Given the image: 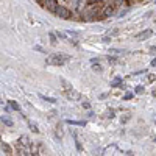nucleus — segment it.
<instances>
[{
	"label": "nucleus",
	"instance_id": "1",
	"mask_svg": "<svg viewBox=\"0 0 156 156\" xmlns=\"http://www.w3.org/2000/svg\"><path fill=\"white\" fill-rule=\"evenodd\" d=\"M70 59V56H66V55H61V53H55L47 58V64H50V66H64L67 61Z\"/></svg>",
	"mask_w": 156,
	"mask_h": 156
},
{
	"label": "nucleus",
	"instance_id": "2",
	"mask_svg": "<svg viewBox=\"0 0 156 156\" xmlns=\"http://www.w3.org/2000/svg\"><path fill=\"white\" fill-rule=\"evenodd\" d=\"M55 16L59 17V19H64V20H69L72 17V12H70L69 8H66L64 5H58V8L55 11Z\"/></svg>",
	"mask_w": 156,
	"mask_h": 156
},
{
	"label": "nucleus",
	"instance_id": "3",
	"mask_svg": "<svg viewBox=\"0 0 156 156\" xmlns=\"http://www.w3.org/2000/svg\"><path fill=\"white\" fill-rule=\"evenodd\" d=\"M58 5H59V3L56 2V0H44V2H42V6H44L47 11L53 12V14H55V11H56Z\"/></svg>",
	"mask_w": 156,
	"mask_h": 156
},
{
	"label": "nucleus",
	"instance_id": "4",
	"mask_svg": "<svg viewBox=\"0 0 156 156\" xmlns=\"http://www.w3.org/2000/svg\"><path fill=\"white\" fill-rule=\"evenodd\" d=\"M151 34H153V31H151V30H144V31H140V33H137V34H136V39H137V41H144V39L150 37Z\"/></svg>",
	"mask_w": 156,
	"mask_h": 156
},
{
	"label": "nucleus",
	"instance_id": "5",
	"mask_svg": "<svg viewBox=\"0 0 156 156\" xmlns=\"http://www.w3.org/2000/svg\"><path fill=\"white\" fill-rule=\"evenodd\" d=\"M66 95H67V98H69V100H78V98H80V94H78V92H75L73 89H70V90H66Z\"/></svg>",
	"mask_w": 156,
	"mask_h": 156
},
{
	"label": "nucleus",
	"instance_id": "6",
	"mask_svg": "<svg viewBox=\"0 0 156 156\" xmlns=\"http://www.w3.org/2000/svg\"><path fill=\"white\" fill-rule=\"evenodd\" d=\"M0 120H2V123L5 126H12V125H14L12 119H11V117H8V115H2V117H0Z\"/></svg>",
	"mask_w": 156,
	"mask_h": 156
},
{
	"label": "nucleus",
	"instance_id": "7",
	"mask_svg": "<svg viewBox=\"0 0 156 156\" xmlns=\"http://www.w3.org/2000/svg\"><path fill=\"white\" fill-rule=\"evenodd\" d=\"M66 122H67L69 125H73V126H84V125H86L84 120H72V119H67Z\"/></svg>",
	"mask_w": 156,
	"mask_h": 156
},
{
	"label": "nucleus",
	"instance_id": "8",
	"mask_svg": "<svg viewBox=\"0 0 156 156\" xmlns=\"http://www.w3.org/2000/svg\"><path fill=\"white\" fill-rule=\"evenodd\" d=\"M114 151H117V145H109V147H106L105 150H103V154H114Z\"/></svg>",
	"mask_w": 156,
	"mask_h": 156
},
{
	"label": "nucleus",
	"instance_id": "9",
	"mask_svg": "<svg viewBox=\"0 0 156 156\" xmlns=\"http://www.w3.org/2000/svg\"><path fill=\"white\" fill-rule=\"evenodd\" d=\"M48 36H50V42L53 44V45H56V44H58V39H59L58 34H56V33H48Z\"/></svg>",
	"mask_w": 156,
	"mask_h": 156
},
{
	"label": "nucleus",
	"instance_id": "10",
	"mask_svg": "<svg viewBox=\"0 0 156 156\" xmlns=\"http://www.w3.org/2000/svg\"><path fill=\"white\" fill-rule=\"evenodd\" d=\"M122 84V76H115V80L111 81V86L112 87H117V86H120Z\"/></svg>",
	"mask_w": 156,
	"mask_h": 156
},
{
	"label": "nucleus",
	"instance_id": "11",
	"mask_svg": "<svg viewBox=\"0 0 156 156\" xmlns=\"http://www.w3.org/2000/svg\"><path fill=\"white\" fill-rule=\"evenodd\" d=\"M8 103H9V106L12 108V111H20V106H19V103H17V101L11 100V101H8Z\"/></svg>",
	"mask_w": 156,
	"mask_h": 156
},
{
	"label": "nucleus",
	"instance_id": "12",
	"mask_svg": "<svg viewBox=\"0 0 156 156\" xmlns=\"http://www.w3.org/2000/svg\"><path fill=\"white\" fill-rule=\"evenodd\" d=\"M41 98H42V100H45V101H48V103H56V98H53V97H47V95H41Z\"/></svg>",
	"mask_w": 156,
	"mask_h": 156
},
{
	"label": "nucleus",
	"instance_id": "13",
	"mask_svg": "<svg viewBox=\"0 0 156 156\" xmlns=\"http://www.w3.org/2000/svg\"><path fill=\"white\" fill-rule=\"evenodd\" d=\"M2 150L6 153V154H11V147L8 144H2Z\"/></svg>",
	"mask_w": 156,
	"mask_h": 156
},
{
	"label": "nucleus",
	"instance_id": "14",
	"mask_svg": "<svg viewBox=\"0 0 156 156\" xmlns=\"http://www.w3.org/2000/svg\"><path fill=\"white\" fill-rule=\"evenodd\" d=\"M28 126H30V129H31V131H34V133H37V131H39V129H37V126H36L33 122H30V120H28Z\"/></svg>",
	"mask_w": 156,
	"mask_h": 156
},
{
	"label": "nucleus",
	"instance_id": "15",
	"mask_svg": "<svg viewBox=\"0 0 156 156\" xmlns=\"http://www.w3.org/2000/svg\"><path fill=\"white\" fill-rule=\"evenodd\" d=\"M134 92H136V94H142V92H144V86H137V87H134Z\"/></svg>",
	"mask_w": 156,
	"mask_h": 156
},
{
	"label": "nucleus",
	"instance_id": "16",
	"mask_svg": "<svg viewBox=\"0 0 156 156\" xmlns=\"http://www.w3.org/2000/svg\"><path fill=\"white\" fill-rule=\"evenodd\" d=\"M81 106H83L84 109H90V103H89V101H83Z\"/></svg>",
	"mask_w": 156,
	"mask_h": 156
},
{
	"label": "nucleus",
	"instance_id": "17",
	"mask_svg": "<svg viewBox=\"0 0 156 156\" xmlns=\"http://www.w3.org/2000/svg\"><path fill=\"white\" fill-rule=\"evenodd\" d=\"M133 95H134L133 92H128V94L125 95V100H129V98H133Z\"/></svg>",
	"mask_w": 156,
	"mask_h": 156
},
{
	"label": "nucleus",
	"instance_id": "18",
	"mask_svg": "<svg viewBox=\"0 0 156 156\" xmlns=\"http://www.w3.org/2000/svg\"><path fill=\"white\" fill-rule=\"evenodd\" d=\"M108 61H109V62H115L117 58H115V56H108Z\"/></svg>",
	"mask_w": 156,
	"mask_h": 156
},
{
	"label": "nucleus",
	"instance_id": "19",
	"mask_svg": "<svg viewBox=\"0 0 156 156\" xmlns=\"http://www.w3.org/2000/svg\"><path fill=\"white\" fill-rule=\"evenodd\" d=\"M106 117H109V119H112V117H114V111L111 109V111H108V115Z\"/></svg>",
	"mask_w": 156,
	"mask_h": 156
},
{
	"label": "nucleus",
	"instance_id": "20",
	"mask_svg": "<svg viewBox=\"0 0 156 156\" xmlns=\"http://www.w3.org/2000/svg\"><path fill=\"white\" fill-rule=\"evenodd\" d=\"M92 69H94V70H98V72H101V67H100V66H98V64H97V66H94V67H92Z\"/></svg>",
	"mask_w": 156,
	"mask_h": 156
},
{
	"label": "nucleus",
	"instance_id": "21",
	"mask_svg": "<svg viewBox=\"0 0 156 156\" xmlns=\"http://www.w3.org/2000/svg\"><path fill=\"white\" fill-rule=\"evenodd\" d=\"M109 41H111V37H108V36L103 37V42H109Z\"/></svg>",
	"mask_w": 156,
	"mask_h": 156
},
{
	"label": "nucleus",
	"instance_id": "22",
	"mask_svg": "<svg viewBox=\"0 0 156 156\" xmlns=\"http://www.w3.org/2000/svg\"><path fill=\"white\" fill-rule=\"evenodd\" d=\"M150 66H156V58H153V59H151V62H150Z\"/></svg>",
	"mask_w": 156,
	"mask_h": 156
},
{
	"label": "nucleus",
	"instance_id": "23",
	"mask_svg": "<svg viewBox=\"0 0 156 156\" xmlns=\"http://www.w3.org/2000/svg\"><path fill=\"white\" fill-rule=\"evenodd\" d=\"M90 62H92V64H95V62H98V58H92V59H90Z\"/></svg>",
	"mask_w": 156,
	"mask_h": 156
},
{
	"label": "nucleus",
	"instance_id": "24",
	"mask_svg": "<svg viewBox=\"0 0 156 156\" xmlns=\"http://www.w3.org/2000/svg\"><path fill=\"white\" fill-rule=\"evenodd\" d=\"M148 80L150 81H154V75H148Z\"/></svg>",
	"mask_w": 156,
	"mask_h": 156
},
{
	"label": "nucleus",
	"instance_id": "25",
	"mask_svg": "<svg viewBox=\"0 0 156 156\" xmlns=\"http://www.w3.org/2000/svg\"><path fill=\"white\" fill-rule=\"evenodd\" d=\"M36 2H39V3H42V2H44V0H36Z\"/></svg>",
	"mask_w": 156,
	"mask_h": 156
},
{
	"label": "nucleus",
	"instance_id": "26",
	"mask_svg": "<svg viewBox=\"0 0 156 156\" xmlns=\"http://www.w3.org/2000/svg\"><path fill=\"white\" fill-rule=\"evenodd\" d=\"M0 103H3V101H2V98H0Z\"/></svg>",
	"mask_w": 156,
	"mask_h": 156
}]
</instances>
